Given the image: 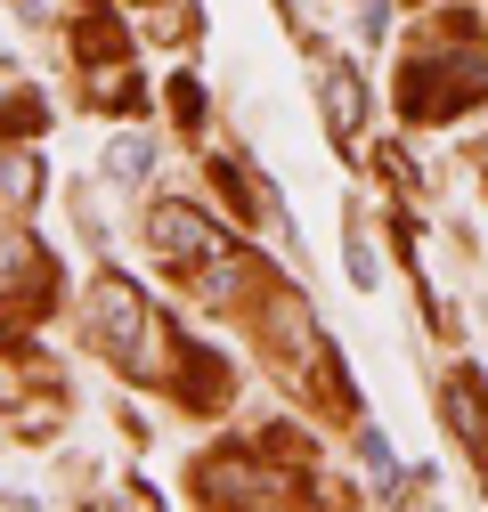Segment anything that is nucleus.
<instances>
[{
	"instance_id": "9",
	"label": "nucleus",
	"mask_w": 488,
	"mask_h": 512,
	"mask_svg": "<svg viewBox=\"0 0 488 512\" xmlns=\"http://www.w3.org/2000/svg\"><path fill=\"white\" fill-rule=\"evenodd\" d=\"M171 106H179V122L196 131V122H204V82H196V74H179V82H171Z\"/></svg>"
},
{
	"instance_id": "4",
	"label": "nucleus",
	"mask_w": 488,
	"mask_h": 512,
	"mask_svg": "<svg viewBox=\"0 0 488 512\" xmlns=\"http://www.w3.org/2000/svg\"><path fill=\"white\" fill-rule=\"evenodd\" d=\"M49 293V252L25 228H0V301H41Z\"/></svg>"
},
{
	"instance_id": "1",
	"label": "nucleus",
	"mask_w": 488,
	"mask_h": 512,
	"mask_svg": "<svg viewBox=\"0 0 488 512\" xmlns=\"http://www.w3.org/2000/svg\"><path fill=\"white\" fill-rule=\"evenodd\" d=\"M399 98H407L415 122H448V114H464V106L488 98V41H472V17H456L440 49L415 57L407 82H399Z\"/></svg>"
},
{
	"instance_id": "2",
	"label": "nucleus",
	"mask_w": 488,
	"mask_h": 512,
	"mask_svg": "<svg viewBox=\"0 0 488 512\" xmlns=\"http://www.w3.org/2000/svg\"><path fill=\"white\" fill-rule=\"evenodd\" d=\"M90 334L106 342V358H114L122 374H163V366H171V334H163V317L147 309L139 285H122V277H106V285L90 293Z\"/></svg>"
},
{
	"instance_id": "10",
	"label": "nucleus",
	"mask_w": 488,
	"mask_h": 512,
	"mask_svg": "<svg viewBox=\"0 0 488 512\" xmlns=\"http://www.w3.org/2000/svg\"><path fill=\"white\" fill-rule=\"evenodd\" d=\"M350 277H358V285H375V252H366V236H350Z\"/></svg>"
},
{
	"instance_id": "5",
	"label": "nucleus",
	"mask_w": 488,
	"mask_h": 512,
	"mask_svg": "<svg viewBox=\"0 0 488 512\" xmlns=\"http://www.w3.org/2000/svg\"><path fill=\"white\" fill-rule=\"evenodd\" d=\"M448 415H456V431L480 447V464H488V391H480V374H456L448 382Z\"/></svg>"
},
{
	"instance_id": "3",
	"label": "nucleus",
	"mask_w": 488,
	"mask_h": 512,
	"mask_svg": "<svg viewBox=\"0 0 488 512\" xmlns=\"http://www.w3.org/2000/svg\"><path fill=\"white\" fill-rule=\"evenodd\" d=\"M147 244L163 252L171 269H220V261H228V236H220V228H212L196 204H155Z\"/></svg>"
},
{
	"instance_id": "6",
	"label": "nucleus",
	"mask_w": 488,
	"mask_h": 512,
	"mask_svg": "<svg viewBox=\"0 0 488 512\" xmlns=\"http://www.w3.org/2000/svg\"><path fill=\"white\" fill-rule=\"evenodd\" d=\"M358 114H366L358 74H350V66H326V122H334V139H342V147L358 139Z\"/></svg>"
},
{
	"instance_id": "8",
	"label": "nucleus",
	"mask_w": 488,
	"mask_h": 512,
	"mask_svg": "<svg viewBox=\"0 0 488 512\" xmlns=\"http://www.w3.org/2000/svg\"><path fill=\"white\" fill-rule=\"evenodd\" d=\"M106 171H114V179H147V171H155V147H147L139 131L114 139V147H106Z\"/></svg>"
},
{
	"instance_id": "7",
	"label": "nucleus",
	"mask_w": 488,
	"mask_h": 512,
	"mask_svg": "<svg viewBox=\"0 0 488 512\" xmlns=\"http://www.w3.org/2000/svg\"><path fill=\"white\" fill-rule=\"evenodd\" d=\"M0 196H9V204H33V196H41V163H33V155H0Z\"/></svg>"
}]
</instances>
